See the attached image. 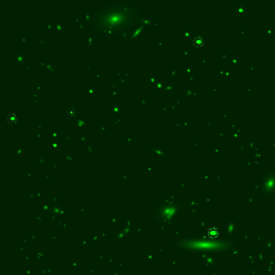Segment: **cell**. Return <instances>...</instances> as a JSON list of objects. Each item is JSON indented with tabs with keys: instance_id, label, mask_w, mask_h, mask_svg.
<instances>
[{
	"instance_id": "3",
	"label": "cell",
	"mask_w": 275,
	"mask_h": 275,
	"mask_svg": "<svg viewBox=\"0 0 275 275\" xmlns=\"http://www.w3.org/2000/svg\"><path fill=\"white\" fill-rule=\"evenodd\" d=\"M193 43L196 46H201L204 43V39L201 35H197L194 37V39L193 40Z\"/></svg>"
},
{
	"instance_id": "1",
	"label": "cell",
	"mask_w": 275,
	"mask_h": 275,
	"mask_svg": "<svg viewBox=\"0 0 275 275\" xmlns=\"http://www.w3.org/2000/svg\"><path fill=\"white\" fill-rule=\"evenodd\" d=\"M176 208L173 206H168V205H163L160 210L157 212V219L160 218L161 221L167 220L170 219L173 215V212L175 213Z\"/></svg>"
},
{
	"instance_id": "2",
	"label": "cell",
	"mask_w": 275,
	"mask_h": 275,
	"mask_svg": "<svg viewBox=\"0 0 275 275\" xmlns=\"http://www.w3.org/2000/svg\"><path fill=\"white\" fill-rule=\"evenodd\" d=\"M7 120L9 124H16L18 120V115L15 112H11L7 115Z\"/></svg>"
}]
</instances>
